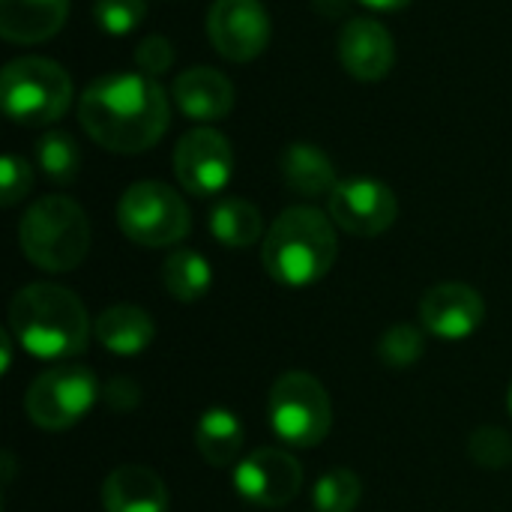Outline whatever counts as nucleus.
Here are the masks:
<instances>
[{"instance_id": "obj_25", "label": "nucleus", "mask_w": 512, "mask_h": 512, "mask_svg": "<svg viewBox=\"0 0 512 512\" xmlns=\"http://www.w3.org/2000/svg\"><path fill=\"white\" fill-rule=\"evenodd\" d=\"M426 354V336L420 327L414 324H393L381 339H378V357L384 366L402 372L411 369L414 363H420V357Z\"/></svg>"}, {"instance_id": "obj_15", "label": "nucleus", "mask_w": 512, "mask_h": 512, "mask_svg": "<svg viewBox=\"0 0 512 512\" xmlns=\"http://www.w3.org/2000/svg\"><path fill=\"white\" fill-rule=\"evenodd\" d=\"M171 93L177 108L198 123H216L234 108V84L210 66H192L180 72Z\"/></svg>"}, {"instance_id": "obj_7", "label": "nucleus", "mask_w": 512, "mask_h": 512, "mask_svg": "<svg viewBox=\"0 0 512 512\" xmlns=\"http://www.w3.org/2000/svg\"><path fill=\"white\" fill-rule=\"evenodd\" d=\"M120 231L147 249H162L180 243L192 228V213L186 201L159 180L132 183L117 201Z\"/></svg>"}, {"instance_id": "obj_22", "label": "nucleus", "mask_w": 512, "mask_h": 512, "mask_svg": "<svg viewBox=\"0 0 512 512\" xmlns=\"http://www.w3.org/2000/svg\"><path fill=\"white\" fill-rule=\"evenodd\" d=\"M162 285L177 303H195L213 285L210 261L195 249H174L162 264Z\"/></svg>"}, {"instance_id": "obj_23", "label": "nucleus", "mask_w": 512, "mask_h": 512, "mask_svg": "<svg viewBox=\"0 0 512 512\" xmlns=\"http://www.w3.org/2000/svg\"><path fill=\"white\" fill-rule=\"evenodd\" d=\"M36 162L51 183L69 186V183H75V177L81 171V150L72 135L45 132L36 141Z\"/></svg>"}, {"instance_id": "obj_1", "label": "nucleus", "mask_w": 512, "mask_h": 512, "mask_svg": "<svg viewBox=\"0 0 512 512\" xmlns=\"http://www.w3.org/2000/svg\"><path fill=\"white\" fill-rule=\"evenodd\" d=\"M168 96L141 72H108L87 84L78 102L84 132L111 153H144L168 129Z\"/></svg>"}, {"instance_id": "obj_10", "label": "nucleus", "mask_w": 512, "mask_h": 512, "mask_svg": "<svg viewBox=\"0 0 512 512\" xmlns=\"http://www.w3.org/2000/svg\"><path fill=\"white\" fill-rule=\"evenodd\" d=\"M300 489H303V468L285 450L261 447L234 465V492L252 507L279 510L288 501H294Z\"/></svg>"}, {"instance_id": "obj_9", "label": "nucleus", "mask_w": 512, "mask_h": 512, "mask_svg": "<svg viewBox=\"0 0 512 512\" xmlns=\"http://www.w3.org/2000/svg\"><path fill=\"white\" fill-rule=\"evenodd\" d=\"M327 213L336 228L354 237H378L393 228L399 216V201L393 189L375 177L339 180L327 195Z\"/></svg>"}, {"instance_id": "obj_14", "label": "nucleus", "mask_w": 512, "mask_h": 512, "mask_svg": "<svg viewBox=\"0 0 512 512\" xmlns=\"http://www.w3.org/2000/svg\"><path fill=\"white\" fill-rule=\"evenodd\" d=\"M339 60L357 81H381L396 63V45L375 18H354L339 33Z\"/></svg>"}, {"instance_id": "obj_13", "label": "nucleus", "mask_w": 512, "mask_h": 512, "mask_svg": "<svg viewBox=\"0 0 512 512\" xmlns=\"http://www.w3.org/2000/svg\"><path fill=\"white\" fill-rule=\"evenodd\" d=\"M486 303L480 291L465 282H441L429 288L420 300V321L426 333L444 342H459L483 327Z\"/></svg>"}, {"instance_id": "obj_33", "label": "nucleus", "mask_w": 512, "mask_h": 512, "mask_svg": "<svg viewBox=\"0 0 512 512\" xmlns=\"http://www.w3.org/2000/svg\"><path fill=\"white\" fill-rule=\"evenodd\" d=\"M507 408H510V417H512V387H510V396H507Z\"/></svg>"}, {"instance_id": "obj_6", "label": "nucleus", "mask_w": 512, "mask_h": 512, "mask_svg": "<svg viewBox=\"0 0 512 512\" xmlns=\"http://www.w3.org/2000/svg\"><path fill=\"white\" fill-rule=\"evenodd\" d=\"M270 429L279 441L297 450L318 447L333 429V405L318 378L309 372H285L267 396Z\"/></svg>"}, {"instance_id": "obj_17", "label": "nucleus", "mask_w": 512, "mask_h": 512, "mask_svg": "<svg viewBox=\"0 0 512 512\" xmlns=\"http://www.w3.org/2000/svg\"><path fill=\"white\" fill-rule=\"evenodd\" d=\"M69 15V0H0V36L15 45L51 39Z\"/></svg>"}, {"instance_id": "obj_20", "label": "nucleus", "mask_w": 512, "mask_h": 512, "mask_svg": "<svg viewBox=\"0 0 512 512\" xmlns=\"http://www.w3.org/2000/svg\"><path fill=\"white\" fill-rule=\"evenodd\" d=\"M195 447L210 468L237 465V456L243 447V423L228 408H210L198 417Z\"/></svg>"}, {"instance_id": "obj_2", "label": "nucleus", "mask_w": 512, "mask_h": 512, "mask_svg": "<svg viewBox=\"0 0 512 512\" xmlns=\"http://www.w3.org/2000/svg\"><path fill=\"white\" fill-rule=\"evenodd\" d=\"M90 330L84 303L63 285L33 282L9 303V333L36 360H72L84 354Z\"/></svg>"}, {"instance_id": "obj_31", "label": "nucleus", "mask_w": 512, "mask_h": 512, "mask_svg": "<svg viewBox=\"0 0 512 512\" xmlns=\"http://www.w3.org/2000/svg\"><path fill=\"white\" fill-rule=\"evenodd\" d=\"M360 3H366L372 9H384V12H396V9H405L411 0H360Z\"/></svg>"}, {"instance_id": "obj_18", "label": "nucleus", "mask_w": 512, "mask_h": 512, "mask_svg": "<svg viewBox=\"0 0 512 512\" xmlns=\"http://www.w3.org/2000/svg\"><path fill=\"white\" fill-rule=\"evenodd\" d=\"M96 342L117 357H138L153 345V318L132 303H117L93 321Z\"/></svg>"}, {"instance_id": "obj_24", "label": "nucleus", "mask_w": 512, "mask_h": 512, "mask_svg": "<svg viewBox=\"0 0 512 512\" xmlns=\"http://www.w3.org/2000/svg\"><path fill=\"white\" fill-rule=\"evenodd\" d=\"M363 498V483L351 468H333L318 477L312 504L318 512H354Z\"/></svg>"}, {"instance_id": "obj_19", "label": "nucleus", "mask_w": 512, "mask_h": 512, "mask_svg": "<svg viewBox=\"0 0 512 512\" xmlns=\"http://www.w3.org/2000/svg\"><path fill=\"white\" fill-rule=\"evenodd\" d=\"M282 180L291 192L303 195V198H318V195H330L336 189V168L330 162V156L306 141H297L291 147L282 150Z\"/></svg>"}, {"instance_id": "obj_4", "label": "nucleus", "mask_w": 512, "mask_h": 512, "mask_svg": "<svg viewBox=\"0 0 512 512\" xmlns=\"http://www.w3.org/2000/svg\"><path fill=\"white\" fill-rule=\"evenodd\" d=\"M24 258L45 273H69L90 252V222L78 201L45 195L33 201L18 222Z\"/></svg>"}, {"instance_id": "obj_3", "label": "nucleus", "mask_w": 512, "mask_h": 512, "mask_svg": "<svg viewBox=\"0 0 512 512\" xmlns=\"http://www.w3.org/2000/svg\"><path fill=\"white\" fill-rule=\"evenodd\" d=\"M339 240L333 219L315 207H288L264 234L261 264L285 288H309L336 264Z\"/></svg>"}, {"instance_id": "obj_30", "label": "nucleus", "mask_w": 512, "mask_h": 512, "mask_svg": "<svg viewBox=\"0 0 512 512\" xmlns=\"http://www.w3.org/2000/svg\"><path fill=\"white\" fill-rule=\"evenodd\" d=\"M102 399H105V405L111 411L129 414V411H135L141 405V387L132 378L120 375V378H111L108 381V387L102 390Z\"/></svg>"}, {"instance_id": "obj_28", "label": "nucleus", "mask_w": 512, "mask_h": 512, "mask_svg": "<svg viewBox=\"0 0 512 512\" xmlns=\"http://www.w3.org/2000/svg\"><path fill=\"white\" fill-rule=\"evenodd\" d=\"M30 189H33L30 165L15 153L3 156V168H0V201H3V207H15Z\"/></svg>"}, {"instance_id": "obj_8", "label": "nucleus", "mask_w": 512, "mask_h": 512, "mask_svg": "<svg viewBox=\"0 0 512 512\" xmlns=\"http://www.w3.org/2000/svg\"><path fill=\"white\" fill-rule=\"evenodd\" d=\"M99 396V381L87 366L63 363L30 384L24 393V411L33 426L45 432H66L90 414Z\"/></svg>"}, {"instance_id": "obj_21", "label": "nucleus", "mask_w": 512, "mask_h": 512, "mask_svg": "<svg viewBox=\"0 0 512 512\" xmlns=\"http://www.w3.org/2000/svg\"><path fill=\"white\" fill-rule=\"evenodd\" d=\"M210 234L228 249H249L264 234V216L246 198H222L210 210Z\"/></svg>"}, {"instance_id": "obj_29", "label": "nucleus", "mask_w": 512, "mask_h": 512, "mask_svg": "<svg viewBox=\"0 0 512 512\" xmlns=\"http://www.w3.org/2000/svg\"><path fill=\"white\" fill-rule=\"evenodd\" d=\"M171 63H174V48H171V42L165 36H144L138 42V48H135V66H138L141 75L156 78V75L168 72Z\"/></svg>"}, {"instance_id": "obj_26", "label": "nucleus", "mask_w": 512, "mask_h": 512, "mask_svg": "<svg viewBox=\"0 0 512 512\" xmlns=\"http://www.w3.org/2000/svg\"><path fill=\"white\" fill-rule=\"evenodd\" d=\"M468 456L486 471H501L512 459V438L498 426H483L468 441Z\"/></svg>"}, {"instance_id": "obj_27", "label": "nucleus", "mask_w": 512, "mask_h": 512, "mask_svg": "<svg viewBox=\"0 0 512 512\" xmlns=\"http://www.w3.org/2000/svg\"><path fill=\"white\" fill-rule=\"evenodd\" d=\"M147 15L144 0H96L93 3V18L105 33L123 36L132 33Z\"/></svg>"}, {"instance_id": "obj_16", "label": "nucleus", "mask_w": 512, "mask_h": 512, "mask_svg": "<svg viewBox=\"0 0 512 512\" xmlns=\"http://www.w3.org/2000/svg\"><path fill=\"white\" fill-rule=\"evenodd\" d=\"M168 504L162 477L144 465H120L102 483L105 512H168Z\"/></svg>"}, {"instance_id": "obj_11", "label": "nucleus", "mask_w": 512, "mask_h": 512, "mask_svg": "<svg viewBox=\"0 0 512 512\" xmlns=\"http://www.w3.org/2000/svg\"><path fill=\"white\" fill-rule=\"evenodd\" d=\"M174 174L180 186L198 198L222 192L234 177L231 141L210 126L186 132L174 147Z\"/></svg>"}, {"instance_id": "obj_5", "label": "nucleus", "mask_w": 512, "mask_h": 512, "mask_svg": "<svg viewBox=\"0 0 512 512\" xmlns=\"http://www.w3.org/2000/svg\"><path fill=\"white\" fill-rule=\"evenodd\" d=\"M0 102L12 123L48 126L72 105V78L48 57H18L0 75Z\"/></svg>"}, {"instance_id": "obj_12", "label": "nucleus", "mask_w": 512, "mask_h": 512, "mask_svg": "<svg viewBox=\"0 0 512 512\" xmlns=\"http://www.w3.org/2000/svg\"><path fill=\"white\" fill-rule=\"evenodd\" d=\"M207 36L225 60L249 63L270 42V15L261 0H216L207 12Z\"/></svg>"}, {"instance_id": "obj_32", "label": "nucleus", "mask_w": 512, "mask_h": 512, "mask_svg": "<svg viewBox=\"0 0 512 512\" xmlns=\"http://www.w3.org/2000/svg\"><path fill=\"white\" fill-rule=\"evenodd\" d=\"M0 348H3V372H9V366H12V333L9 330L0 333Z\"/></svg>"}]
</instances>
